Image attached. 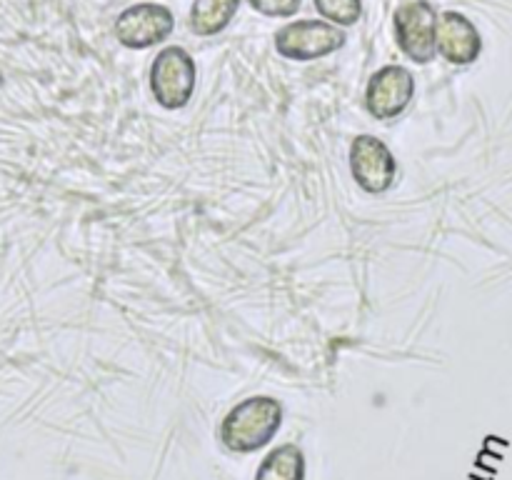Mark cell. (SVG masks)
I'll return each instance as SVG.
<instances>
[{"mask_svg": "<svg viewBox=\"0 0 512 480\" xmlns=\"http://www.w3.org/2000/svg\"><path fill=\"white\" fill-rule=\"evenodd\" d=\"M175 18L168 5L160 3H135L128 5L123 13L115 18V40L123 48L145 50L163 43L173 35Z\"/></svg>", "mask_w": 512, "mask_h": 480, "instance_id": "5b68a950", "label": "cell"}, {"mask_svg": "<svg viewBox=\"0 0 512 480\" xmlns=\"http://www.w3.org/2000/svg\"><path fill=\"white\" fill-rule=\"evenodd\" d=\"M248 5L265 18H293L303 0H248Z\"/></svg>", "mask_w": 512, "mask_h": 480, "instance_id": "7c38bea8", "label": "cell"}, {"mask_svg": "<svg viewBox=\"0 0 512 480\" xmlns=\"http://www.w3.org/2000/svg\"><path fill=\"white\" fill-rule=\"evenodd\" d=\"M283 425V405L270 395L245 398L220 423V440L230 453L248 455L265 448Z\"/></svg>", "mask_w": 512, "mask_h": 480, "instance_id": "6da1fadb", "label": "cell"}, {"mask_svg": "<svg viewBox=\"0 0 512 480\" xmlns=\"http://www.w3.org/2000/svg\"><path fill=\"white\" fill-rule=\"evenodd\" d=\"M313 5L320 18L335 28H350L363 15V0H313Z\"/></svg>", "mask_w": 512, "mask_h": 480, "instance_id": "8fae6325", "label": "cell"}, {"mask_svg": "<svg viewBox=\"0 0 512 480\" xmlns=\"http://www.w3.org/2000/svg\"><path fill=\"white\" fill-rule=\"evenodd\" d=\"M435 25H438V13H435L428 0H405L403 5L395 8V43L413 63L428 65L438 55V50H435Z\"/></svg>", "mask_w": 512, "mask_h": 480, "instance_id": "277c9868", "label": "cell"}, {"mask_svg": "<svg viewBox=\"0 0 512 480\" xmlns=\"http://www.w3.org/2000/svg\"><path fill=\"white\" fill-rule=\"evenodd\" d=\"M243 0H195L190 8V30L200 38L218 35L233 23Z\"/></svg>", "mask_w": 512, "mask_h": 480, "instance_id": "9c48e42d", "label": "cell"}, {"mask_svg": "<svg viewBox=\"0 0 512 480\" xmlns=\"http://www.w3.org/2000/svg\"><path fill=\"white\" fill-rule=\"evenodd\" d=\"M435 50L448 63L470 65L478 60L480 50H483V38H480L473 20L465 18L463 13L448 10V13L438 15V25H435Z\"/></svg>", "mask_w": 512, "mask_h": 480, "instance_id": "ba28073f", "label": "cell"}, {"mask_svg": "<svg viewBox=\"0 0 512 480\" xmlns=\"http://www.w3.org/2000/svg\"><path fill=\"white\" fill-rule=\"evenodd\" d=\"M350 173L365 193L380 195L393 188L398 163L383 140L375 135H358L350 145Z\"/></svg>", "mask_w": 512, "mask_h": 480, "instance_id": "8992f818", "label": "cell"}, {"mask_svg": "<svg viewBox=\"0 0 512 480\" xmlns=\"http://www.w3.org/2000/svg\"><path fill=\"white\" fill-rule=\"evenodd\" d=\"M343 28L325 23V20H295L283 25L275 33V50L278 55L298 63H310L333 55L345 45Z\"/></svg>", "mask_w": 512, "mask_h": 480, "instance_id": "3957f363", "label": "cell"}, {"mask_svg": "<svg viewBox=\"0 0 512 480\" xmlns=\"http://www.w3.org/2000/svg\"><path fill=\"white\" fill-rule=\"evenodd\" d=\"M415 98V78L405 65H385L365 88V105L375 120H395Z\"/></svg>", "mask_w": 512, "mask_h": 480, "instance_id": "52a82bcc", "label": "cell"}, {"mask_svg": "<svg viewBox=\"0 0 512 480\" xmlns=\"http://www.w3.org/2000/svg\"><path fill=\"white\" fill-rule=\"evenodd\" d=\"M195 80L198 68L193 55L180 45L163 48L150 65V90L155 103L165 110L185 108L195 93Z\"/></svg>", "mask_w": 512, "mask_h": 480, "instance_id": "7a4b0ae2", "label": "cell"}, {"mask_svg": "<svg viewBox=\"0 0 512 480\" xmlns=\"http://www.w3.org/2000/svg\"><path fill=\"white\" fill-rule=\"evenodd\" d=\"M255 480H305V455L295 443L278 445L260 463Z\"/></svg>", "mask_w": 512, "mask_h": 480, "instance_id": "30bf717a", "label": "cell"}]
</instances>
